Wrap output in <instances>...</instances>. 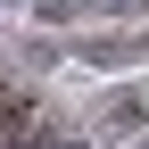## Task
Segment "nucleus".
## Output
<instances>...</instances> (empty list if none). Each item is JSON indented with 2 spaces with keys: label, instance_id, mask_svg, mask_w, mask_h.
Segmentation results:
<instances>
[{
  "label": "nucleus",
  "instance_id": "nucleus-5",
  "mask_svg": "<svg viewBox=\"0 0 149 149\" xmlns=\"http://www.w3.org/2000/svg\"><path fill=\"white\" fill-rule=\"evenodd\" d=\"M141 149H149V141H141Z\"/></svg>",
  "mask_w": 149,
  "mask_h": 149
},
{
  "label": "nucleus",
  "instance_id": "nucleus-1",
  "mask_svg": "<svg viewBox=\"0 0 149 149\" xmlns=\"http://www.w3.org/2000/svg\"><path fill=\"white\" fill-rule=\"evenodd\" d=\"M83 58H91V66H133V58H141V42H133V33H91Z\"/></svg>",
  "mask_w": 149,
  "mask_h": 149
},
{
  "label": "nucleus",
  "instance_id": "nucleus-4",
  "mask_svg": "<svg viewBox=\"0 0 149 149\" xmlns=\"http://www.w3.org/2000/svg\"><path fill=\"white\" fill-rule=\"evenodd\" d=\"M0 8H17V0H0Z\"/></svg>",
  "mask_w": 149,
  "mask_h": 149
},
{
  "label": "nucleus",
  "instance_id": "nucleus-3",
  "mask_svg": "<svg viewBox=\"0 0 149 149\" xmlns=\"http://www.w3.org/2000/svg\"><path fill=\"white\" fill-rule=\"evenodd\" d=\"M0 116H8V91H0Z\"/></svg>",
  "mask_w": 149,
  "mask_h": 149
},
{
  "label": "nucleus",
  "instance_id": "nucleus-2",
  "mask_svg": "<svg viewBox=\"0 0 149 149\" xmlns=\"http://www.w3.org/2000/svg\"><path fill=\"white\" fill-rule=\"evenodd\" d=\"M141 116H149V100H141V91H116V100L100 108V124H108V133H141Z\"/></svg>",
  "mask_w": 149,
  "mask_h": 149
}]
</instances>
